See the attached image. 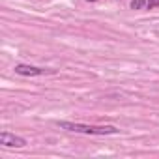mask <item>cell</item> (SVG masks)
I'll use <instances>...</instances> for the list:
<instances>
[{
  "mask_svg": "<svg viewBox=\"0 0 159 159\" xmlns=\"http://www.w3.org/2000/svg\"><path fill=\"white\" fill-rule=\"evenodd\" d=\"M131 10H146V0H133Z\"/></svg>",
  "mask_w": 159,
  "mask_h": 159,
  "instance_id": "cell-4",
  "label": "cell"
},
{
  "mask_svg": "<svg viewBox=\"0 0 159 159\" xmlns=\"http://www.w3.org/2000/svg\"><path fill=\"white\" fill-rule=\"evenodd\" d=\"M159 6V0H146V10H153Z\"/></svg>",
  "mask_w": 159,
  "mask_h": 159,
  "instance_id": "cell-5",
  "label": "cell"
},
{
  "mask_svg": "<svg viewBox=\"0 0 159 159\" xmlns=\"http://www.w3.org/2000/svg\"><path fill=\"white\" fill-rule=\"evenodd\" d=\"M60 129L73 131V133H83V135H116L120 133L114 125H88V124H75V122H56Z\"/></svg>",
  "mask_w": 159,
  "mask_h": 159,
  "instance_id": "cell-1",
  "label": "cell"
},
{
  "mask_svg": "<svg viewBox=\"0 0 159 159\" xmlns=\"http://www.w3.org/2000/svg\"><path fill=\"white\" fill-rule=\"evenodd\" d=\"M0 144L4 148H25L26 146V139L23 137H17L10 131H2L0 133Z\"/></svg>",
  "mask_w": 159,
  "mask_h": 159,
  "instance_id": "cell-3",
  "label": "cell"
},
{
  "mask_svg": "<svg viewBox=\"0 0 159 159\" xmlns=\"http://www.w3.org/2000/svg\"><path fill=\"white\" fill-rule=\"evenodd\" d=\"M15 73L23 75V77H39V75H51V73H54V69L36 67V66H28V64H17L15 66Z\"/></svg>",
  "mask_w": 159,
  "mask_h": 159,
  "instance_id": "cell-2",
  "label": "cell"
}]
</instances>
